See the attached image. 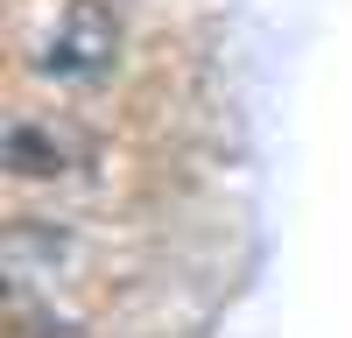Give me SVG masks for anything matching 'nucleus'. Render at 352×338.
<instances>
[{
	"mask_svg": "<svg viewBox=\"0 0 352 338\" xmlns=\"http://www.w3.org/2000/svg\"><path fill=\"white\" fill-rule=\"evenodd\" d=\"M120 56H127L120 0H64L28 64H36L56 92H92V84H106L113 71H120Z\"/></svg>",
	"mask_w": 352,
	"mask_h": 338,
	"instance_id": "f257e3e1",
	"label": "nucleus"
}]
</instances>
